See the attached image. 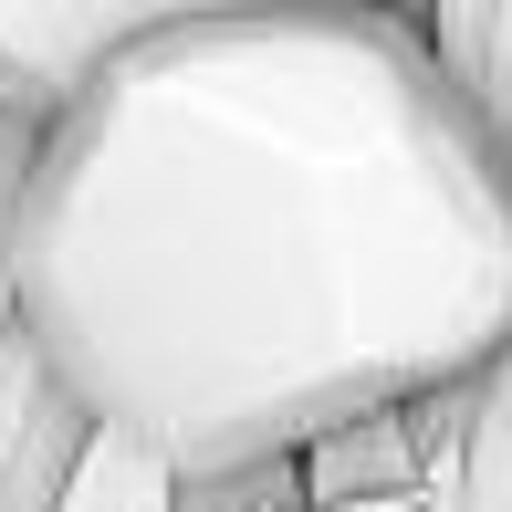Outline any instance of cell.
Returning a JSON list of instances; mask_svg holds the SVG:
<instances>
[{
	"mask_svg": "<svg viewBox=\"0 0 512 512\" xmlns=\"http://www.w3.org/2000/svg\"><path fill=\"white\" fill-rule=\"evenodd\" d=\"M21 335L84 418L199 471L304 460L512 335V168L398 0L147 32L32 136Z\"/></svg>",
	"mask_w": 512,
	"mask_h": 512,
	"instance_id": "6da1fadb",
	"label": "cell"
},
{
	"mask_svg": "<svg viewBox=\"0 0 512 512\" xmlns=\"http://www.w3.org/2000/svg\"><path fill=\"white\" fill-rule=\"evenodd\" d=\"M439 502L450 512H512V335L460 387V439H450V471H439Z\"/></svg>",
	"mask_w": 512,
	"mask_h": 512,
	"instance_id": "277c9868",
	"label": "cell"
},
{
	"mask_svg": "<svg viewBox=\"0 0 512 512\" xmlns=\"http://www.w3.org/2000/svg\"><path fill=\"white\" fill-rule=\"evenodd\" d=\"M398 11H418L429 53L450 63V84L471 95V115L492 126V147L512 168V0H398Z\"/></svg>",
	"mask_w": 512,
	"mask_h": 512,
	"instance_id": "3957f363",
	"label": "cell"
},
{
	"mask_svg": "<svg viewBox=\"0 0 512 512\" xmlns=\"http://www.w3.org/2000/svg\"><path fill=\"white\" fill-rule=\"evenodd\" d=\"M53 512H178V460L95 418L84 450H74V471H63V502Z\"/></svg>",
	"mask_w": 512,
	"mask_h": 512,
	"instance_id": "5b68a950",
	"label": "cell"
},
{
	"mask_svg": "<svg viewBox=\"0 0 512 512\" xmlns=\"http://www.w3.org/2000/svg\"><path fill=\"white\" fill-rule=\"evenodd\" d=\"M32 115L0 105V345L21 335V283H11V209H21V168H32Z\"/></svg>",
	"mask_w": 512,
	"mask_h": 512,
	"instance_id": "8992f818",
	"label": "cell"
},
{
	"mask_svg": "<svg viewBox=\"0 0 512 512\" xmlns=\"http://www.w3.org/2000/svg\"><path fill=\"white\" fill-rule=\"evenodd\" d=\"M220 11H304V0H0V105L42 126L126 42L178 32V21H220Z\"/></svg>",
	"mask_w": 512,
	"mask_h": 512,
	"instance_id": "7a4b0ae2",
	"label": "cell"
},
{
	"mask_svg": "<svg viewBox=\"0 0 512 512\" xmlns=\"http://www.w3.org/2000/svg\"><path fill=\"white\" fill-rule=\"evenodd\" d=\"M408 512H450V502H439V481H429V492H418V502H408Z\"/></svg>",
	"mask_w": 512,
	"mask_h": 512,
	"instance_id": "ba28073f",
	"label": "cell"
},
{
	"mask_svg": "<svg viewBox=\"0 0 512 512\" xmlns=\"http://www.w3.org/2000/svg\"><path fill=\"white\" fill-rule=\"evenodd\" d=\"M314 512H408V502H314Z\"/></svg>",
	"mask_w": 512,
	"mask_h": 512,
	"instance_id": "52a82bcc",
	"label": "cell"
}]
</instances>
